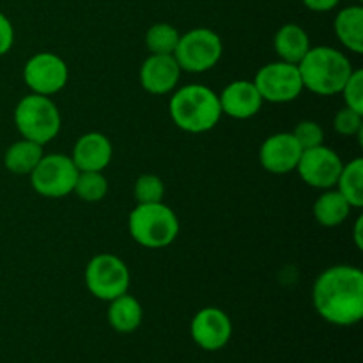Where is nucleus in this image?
Returning <instances> with one entry per match:
<instances>
[{"instance_id": "ddd939ff", "label": "nucleus", "mask_w": 363, "mask_h": 363, "mask_svg": "<svg viewBox=\"0 0 363 363\" xmlns=\"http://www.w3.org/2000/svg\"><path fill=\"white\" fill-rule=\"evenodd\" d=\"M303 149L293 133H275L266 138L259 151V162L264 170L272 174H289L296 170Z\"/></svg>"}, {"instance_id": "bb28decb", "label": "nucleus", "mask_w": 363, "mask_h": 363, "mask_svg": "<svg viewBox=\"0 0 363 363\" xmlns=\"http://www.w3.org/2000/svg\"><path fill=\"white\" fill-rule=\"evenodd\" d=\"M344 103H346L347 108H353L357 112L363 113V71L362 69H353L351 77L347 78V82L344 84L342 91Z\"/></svg>"}, {"instance_id": "2eb2a0df", "label": "nucleus", "mask_w": 363, "mask_h": 363, "mask_svg": "<svg viewBox=\"0 0 363 363\" xmlns=\"http://www.w3.org/2000/svg\"><path fill=\"white\" fill-rule=\"evenodd\" d=\"M113 156L112 142L99 131L82 135L73 147L71 160L80 172H103Z\"/></svg>"}, {"instance_id": "cd10ccee", "label": "nucleus", "mask_w": 363, "mask_h": 363, "mask_svg": "<svg viewBox=\"0 0 363 363\" xmlns=\"http://www.w3.org/2000/svg\"><path fill=\"white\" fill-rule=\"evenodd\" d=\"M293 135L303 151L305 149L318 147L325 142V131L315 121H301V123H298Z\"/></svg>"}, {"instance_id": "39448f33", "label": "nucleus", "mask_w": 363, "mask_h": 363, "mask_svg": "<svg viewBox=\"0 0 363 363\" xmlns=\"http://www.w3.org/2000/svg\"><path fill=\"white\" fill-rule=\"evenodd\" d=\"M14 124L21 137L45 145L59 135L62 119L50 96L32 92L18 101L14 108Z\"/></svg>"}, {"instance_id": "7c9ffc66", "label": "nucleus", "mask_w": 363, "mask_h": 363, "mask_svg": "<svg viewBox=\"0 0 363 363\" xmlns=\"http://www.w3.org/2000/svg\"><path fill=\"white\" fill-rule=\"evenodd\" d=\"M362 227H363V216H358V220L354 222V243H357L358 250H362V248H363Z\"/></svg>"}, {"instance_id": "dca6fc26", "label": "nucleus", "mask_w": 363, "mask_h": 363, "mask_svg": "<svg viewBox=\"0 0 363 363\" xmlns=\"http://www.w3.org/2000/svg\"><path fill=\"white\" fill-rule=\"evenodd\" d=\"M222 113L233 117V119L245 121L257 116L262 106V98L257 87L250 80L230 82L222 94H218Z\"/></svg>"}, {"instance_id": "9b49d317", "label": "nucleus", "mask_w": 363, "mask_h": 363, "mask_svg": "<svg viewBox=\"0 0 363 363\" xmlns=\"http://www.w3.org/2000/svg\"><path fill=\"white\" fill-rule=\"evenodd\" d=\"M342 167L344 163L340 156L333 149L321 144L301 152L296 172L308 186L330 190V188H335Z\"/></svg>"}, {"instance_id": "7ed1b4c3", "label": "nucleus", "mask_w": 363, "mask_h": 363, "mask_svg": "<svg viewBox=\"0 0 363 363\" xmlns=\"http://www.w3.org/2000/svg\"><path fill=\"white\" fill-rule=\"evenodd\" d=\"M303 89L319 96L340 94L353 73V64L332 46H314L298 64Z\"/></svg>"}, {"instance_id": "412c9836", "label": "nucleus", "mask_w": 363, "mask_h": 363, "mask_svg": "<svg viewBox=\"0 0 363 363\" xmlns=\"http://www.w3.org/2000/svg\"><path fill=\"white\" fill-rule=\"evenodd\" d=\"M351 206L337 190L330 188L314 202V218L323 227H339L350 216Z\"/></svg>"}, {"instance_id": "4be33fe9", "label": "nucleus", "mask_w": 363, "mask_h": 363, "mask_svg": "<svg viewBox=\"0 0 363 363\" xmlns=\"http://www.w3.org/2000/svg\"><path fill=\"white\" fill-rule=\"evenodd\" d=\"M335 190L350 202L351 208L360 209L363 206V160L354 158L340 170Z\"/></svg>"}, {"instance_id": "1a4fd4ad", "label": "nucleus", "mask_w": 363, "mask_h": 363, "mask_svg": "<svg viewBox=\"0 0 363 363\" xmlns=\"http://www.w3.org/2000/svg\"><path fill=\"white\" fill-rule=\"evenodd\" d=\"M252 82L257 87L262 101L268 103L294 101L303 92V82L298 64L286 62V60H277L262 66Z\"/></svg>"}, {"instance_id": "423d86ee", "label": "nucleus", "mask_w": 363, "mask_h": 363, "mask_svg": "<svg viewBox=\"0 0 363 363\" xmlns=\"http://www.w3.org/2000/svg\"><path fill=\"white\" fill-rule=\"evenodd\" d=\"M222 53V38L211 28L199 27L179 35V43L172 55L179 64L181 71L206 73L220 62Z\"/></svg>"}, {"instance_id": "20e7f679", "label": "nucleus", "mask_w": 363, "mask_h": 363, "mask_svg": "<svg viewBox=\"0 0 363 363\" xmlns=\"http://www.w3.org/2000/svg\"><path fill=\"white\" fill-rule=\"evenodd\" d=\"M128 229L135 243L158 250L176 241L179 234V220L176 213L163 202L137 204L128 218Z\"/></svg>"}, {"instance_id": "f8f14e48", "label": "nucleus", "mask_w": 363, "mask_h": 363, "mask_svg": "<svg viewBox=\"0 0 363 363\" xmlns=\"http://www.w3.org/2000/svg\"><path fill=\"white\" fill-rule=\"evenodd\" d=\"M194 342L204 351H220L233 337V323L229 315L216 307L201 308L190 325Z\"/></svg>"}, {"instance_id": "0eeeda50", "label": "nucleus", "mask_w": 363, "mask_h": 363, "mask_svg": "<svg viewBox=\"0 0 363 363\" xmlns=\"http://www.w3.org/2000/svg\"><path fill=\"white\" fill-rule=\"evenodd\" d=\"M130 269L126 262L113 254H98L85 268V286L89 293L103 301L128 293L130 289Z\"/></svg>"}, {"instance_id": "f257e3e1", "label": "nucleus", "mask_w": 363, "mask_h": 363, "mask_svg": "<svg viewBox=\"0 0 363 363\" xmlns=\"http://www.w3.org/2000/svg\"><path fill=\"white\" fill-rule=\"evenodd\" d=\"M312 303L326 323L353 326L363 318V273L354 266L325 269L312 287Z\"/></svg>"}, {"instance_id": "6e6552de", "label": "nucleus", "mask_w": 363, "mask_h": 363, "mask_svg": "<svg viewBox=\"0 0 363 363\" xmlns=\"http://www.w3.org/2000/svg\"><path fill=\"white\" fill-rule=\"evenodd\" d=\"M80 170L73 163L71 156L53 155L43 156L30 172V184L35 194L46 199H62L73 194L74 183Z\"/></svg>"}, {"instance_id": "a211bd4d", "label": "nucleus", "mask_w": 363, "mask_h": 363, "mask_svg": "<svg viewBox=\"0 0 363 363\" xmlns=\"http://www.w3.org/2000/svg\"><path fill=\"white\" fill-rule=\"evenodd\" d=\"M333 30H335L339 41L346 46L350 52H363V7L350 6L339 11L335 21H333Z\"/></svg>"}, {"instance_id": "aec40b11", "label": "nucleus", "mask_w": 363, "mask_h": 363, "mask_svg": "<svg viewBox=\"0 0 363 363\" xmlns=\"http://www.w3.org/2000/svg\"><path fill=\"white\" fill-rule=\"evenodd\" d=\"M43 156H45L43 155V145L27 140V138H21V140L11 144L7 151L4 152V165L9 172L16 174V176H30V172L38 167Z\"/></svg>"}, {"instance_id": "a878e982", "label": "nucleus", "mask_w": 363, "mask_h": 363, "mask_svg": "<svg viewBox=\"0 0 363 363\" xmlns=\"http://www.w3.org/2000/svg\"><path fill=\"white\" fill-rule=\"evenodd\" d=\"M333 128L342 137H354L363 133V113L353 108H340L333 119Z\"/></svg>"}, {"instance_id": "c756f323", "label": "nucleus", "mask_w": 363, "mask_h": 363, "mask_svg": "<svg viewBox=\"0 0 363 363\" xmlns=\"http://www.w3.org/2000/svg\"><path fill=\"white\" fill-rule=\"evenodd\" d=\"M301 2L307 9L314 11V13H328L339 6L340 0H301Z\"/></svg>"}, {"instance_id": "5701e85b", "label": "nucleus", "mask_w": 363, "mask_h": 363, "mask_svg": "<svg viewBox=\"0 0 363 363\" xmlns=\"http://www.w3.org/2000/svg\"><path fill=\"white\" fill-rule=\"evenodd\" d=\"M179 32L170 23H156L145 34V46L155 55H172L179 43Z\"/></svg>"}, {"instance_id": "f03ea898", "label": "nucleus", "mask_w": 363, "mask_h": 363, "mask_svg": "<svg viewBox=\"0 0 363 363\" xmlns=\"http://www.w3.org/2000/svg\"><path fill=\"white\" fill-rule=\"evenodd\" d=\"M170 119L186 133H206L220 123L222 106L220 98L206 85H184L174 91L169 101Z\"/></svg>"}, {"instance_id": "f3484780", "label": "nucleus", "mask_w": 363, "mask_h": 363, "mask_svg": "<svg viewBox=\"0 0 363 363\" xmlns=\"http://www.w3.org/2000/svg\"><path fill=\"white\" fill-rule=\"evenodd\" d=\"M273 48L280 60L291 64H300V60L307 55L311 46V38L307 30L296 23H286L277 30L273 39Z\"/></svg>"}, {"instance_id": "4468645a", "label": "nucleus", "mask_w": 363, "mask_h": 363, "mask_svg": "<svg viewBox=\"0 0 363 363\" xmlns=\"http://www.w3.org/2000/svg\"><path fill=\"white\" fill-rule=\"evenodd\" d=\"M181 67L174 55H151L140 67V84L144 91L155 96H165L176 91L181 78Z\"/></svg>"}, {"instance_id": "393cba45", "label": "nucleus", "mask_w": 363, "mask_h": 363, "mask_svg": "<svg viewBox=\"0 0 363 363\" xmlns=\"http://www.w3.org/2000/svg\"><path fill=\"white\" fill-rule=\"evenodd\" d=\"M135 201L137 204H156V202H163V195H165V184L155 174H142L137 181H135Z\"/></svg>"}, {"instance_id": "b1692460", "label": "nucleus", "mask_w": 363, "mask_h": 363, "mask_svg": "<svg viewBox=\"0 0 363 363\" xmlns=\"http://www.w3.org/2000/svg\"><path fill=\"white\" fill-rule=\"evenodd\" d=\"M73 194L85 202H99L108 194V181L103 172H78Z\"/></svg>"}, {"instance_id": "c85d7f7f", "label": "nucleus", "mask_w": 363, "mask_h": 363, "mask_svg": "<svg viewBox=\"0 0 363 363\" xmlns=\"http://www.w3.org/2000/svg\"><path fill=\"white\" fill-rule=\"evenodd\" d=\"M14 45V28L9 18L0 13V57L11 52Z\"/></svg>"}, {"instance_id": "9d476101", "label": "nucleus", "mask_w": 363, "mask_h": 363, "mask_svg": "<svg viewBox=\"0 0 363 363\" xmlns=\"http://www.w3.org/2000/svg\"><path fill=\"white\" fill-rule=\"evenodd\" d=\"M23 80L34 94L52 96L66 87L69 69L62 57L52 52H41L25 62Z\"/></svg>"}, {"instance_id": "2f4dec72", "label": "nucleus", "mask_w": 363, "mask_h": 363, "mask_svg": "<svg viewBox=\"0 0 363 363\" xmlns=\"http://www.w3.org/2000/svg\"><path fill=\"white\" fill-rule=\"evenodd\" d=\"M357 2H362V0H357Z\"/></svg>"}, {"instance_id": "6ab92c4d", "label": "nucleus", "mask_w": 363, "mask_h": 363, "mask_svg": "<svg viewBox=\"0 0 363 363\" xmlns=\"http://www.w3.org/2000/svg\"><path fill=\"white\" fill-rule=\"evenodd\" d=\"M142 305L137 298L124 293L113 298L108 307V323L117 333H133L142 325Z\"/></svg>"}]
</instances>
